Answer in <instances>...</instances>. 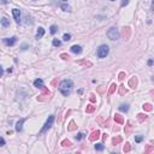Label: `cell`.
<instances>
[{
  "instance_id": "cell-1",
  "label": "cell",
  "mask_w": 154,
  "mask_h": 154,
  "mask_svg": "<svg viewBox=\"0 0 154 154\" xmlns=\"http://www.w3.org/2000/svg\"><path fill=\"white\" fill-rule=\"evenodd\" d=\"M72 88H74V82L71 80H63L59 83V90L64 96L70 95L72 92Z\"/></svg>"
},
{
  "instance_id": "cell-2",
  "label": "cell",
  "mask_w": 154,
  "mask_h": 154,
  "mask_svg": "<svg viewBox=\"0 0 154 154\" xmlns=\"http://www.w3.org/2000/svg\"><path fill=\"white\" fill-rule=\"evenodd\" d=\"M107 36H108V39L112 41L118 40L119 39V31H118V29L116 27H111L107 31Z\"/></svg>"
},
{
  "instance_id": "cell-3",
  "label": "cell",
  "mask_w": 154,
  "mask_h": 154,
  "mask_svg": "<svg viewBox=\"0 0 154 154\" xmlns=\"http://www.w3.org/2000/svg\"><path fill=\"white\" fill-rule=\"evenodd\" d=\"M108 51H110V48H108L107 45H101L96 51L98 58H106V55L108 54Z\"/></svg>"
},
{
  "instance_id": "cell-4",
  "label": "cell",
  "mask_w": 154,
  "mask_h": 154,
  "mask_svg": "<svg viewBox=\"0 0 154 154\" xmlns=\"http://www.w3.org/2000/svg\"><path fill=\"white\" fill-rule=\"evenodd\" d=\"M53 122H54V116H53V114H51V116L48 117V119L46 121V123H45L43 128L41 129L40 135H41V134H43L45 131H47L48 129H51V128H52V125H53Z\"/></svg>"
},
{
  "instance_id": "cell-5",
  "label": "cell",
  "mask_w": 154,
  "mask_h": 154,
  "mask_svg": "<svg viewBox=\"0 0 154 154\" xmlns=\"http://www.w3.org/2000/svg\"><path fill=\"white\" fill-rule=\"evenodd\" d=\"M4 42H5V45H6V46H13L14 43L17 42V37H16V36H12V37H6V39H4Z\"/></svg>"
},
{
  "instance_id": "cell-6",
  "label": "cell",
  "mask_w": 154,
  "mask_h": 154,
  "mask_svg": "<svg viewBox=\"0 0 154 154\" xmlns=\"http://www.w3.org/2000/svg\"><path fill=\"white\" fill-rule=\"evenodd\" d=\"M12 14H13V18L16 20V23H19L20 22V11L18 8H13L12 10Z\"/></svg>"
},
{
  "instance_id": "cell-7",
  "label": "cell",
  "mask_w": 154,
  "mask_h": 154,
  "mask_svg": "<svg viewBox=\"0 0 154 154\" xmlns=\"http://www.w3.org/2000/svg\"><path fill=\"white\" fill-rule=\"evenodd\" d=\"M70 49H71V52H72V53H75V54H81V53H82V47L78 46V45H74V46L71 47Z\"/></svg>"
},
{
  "instance_id": "cell-8",
  "label": "cell",
  "mask_w": 154,
  "mask_h": 154,
  "mask_svg": "<svg viewBox=\"0 0 154 154\" xmlns=\"http://www.w3.org/2000/svg\"><path fill=\"white\" fill-rule=\"evenodd\" d=\"M24 122H25L24 118H22V119H19V121L17 122V124H16V130H17L18 133L23 130V124H24Z\"/></svg>"
},
{
  "instance_id": "cell-9",
  "label": "cell",
  "mask_w": 154,
  "mask_h": 154,
  "mask_svg": "<svg viewBox=\"0 0 154 154\" xmlns=\"http://www.w3.org/2000/svg\"><path fill=\"white\" fill-rule=\"evenodd\" d=\"M100 137V131L99 130H96V131H93L92 133V135L89 136V140L90 141H95V140H98Z\"/></svg>"
},
{
  "instance_id": "cell-10",
  "label": "cell",
  "mask_w": 154,
  "mask_h": 154,
  "mask_svg": "<svg viewBox=\"0 0 154 154\" xmlns=\"http://www.w3.org/2000/svg\"><path fill=\"white\" fill-rule=\"evenodd\" d=\"M34 86L36 88H43L45 86H43V81L41 80V78H37V80L34 81Z\"/></svg>"
},
{
  "instance_id": "cell-11",
  "label": "cell",
  "mask_w": 154,
  "mask_h": 154,
  "mask_svg": "<svg viewBox=\"0 0 154 154\" xmlns=\"http://www.w3.org/2000/svg\"><path fill=\"white\" fill-rule=\"evenodd\" d=\"M43 35H45V29L43 28H39L37 29V33H36V39H41Z\"/></svg>"
},
{
  "instance_id": "cell-12",
  "label": "cell",
  "mask_w": 154,
  "mask_h": 154,
  "mask_svg": "<svg viewBox=\"0 0 154 154\" xmlns=\"http://www.w3.org/2000/svg\"><path fill=\"white\" fill-rule=\"evenodd\" d=\"M114 121L117 122V123H119V124H123V123H124V119H123V117H122L121 114H116V116H114Z\"/></svg>"
},
{
  "instance_id": "cell-13",
  "label": "cell",
  "mask_w": 154,
  "mask_h": 154,
  "mask_svg": "<svg viewBox=\"0 0 154 154\" xmlns=\"http://www.w3.org/2000/svg\"><path fill=\"white\" fill-rule=\"evenodd\" d=\"M136 84H137V80H136V77H133L131 80L129 81V86L131 88H135L136 87Z\"/></svg>"
},
{
  "instance_id": "cell-14",
  "label": "cell",
  "mask_w": 154,
  "mask_h": 154,
  "mask_svg": "<svg viewBox=\"0 0 154 154\" xmlns=\"http://www.w3.org/2000/svg\"><path fill=\"white\" fill-rule=\"evenodd\" d=\"M1 25H2V27H5V28H7L8 25H10V20L4 17V18L1 19Z\"/></svg>"
},
{
  "instance_id": "cell-15",
  "label": "cell",
  "mask_w": 154,
  "mask_h": 154,
  "mask_svg": "<svg viewBox=\"0 0 154 154\" xmlns=\"http://www.w3.org/2000/svg\"><path fill=\"white\" fill-rule=\"evenodd\" d=\"M60 8L63 10V11H69V12L71 11V7L69 6V5H66V4H64V2L60 5Z\"/></svg>"
},
{
  "instance_id": "cell-16",
  "label": "cell",
  "mask_w": 154,
  "mask_h": 154,
  "mask_svg": "<svg viewBox=\"0 0 154 154\" xmlns=\"http://www.w3.org/2000/svg\"><path fill=\"white\" fill-rule=\"evenodd\" d=\"M95 149H96V151H99V152H101V151H104V149H105V146H104L102 143H96V145H95Z\"/></svg>"
},
{
  "instance_id": "cell-17",
  "label": "cell",
  "mask_w": 154,
  "mask_h": 154,
  "mask_svg": "<svg viewBox=\"0 0 154 154\" xmlns=\"http://www.w3.org/2000/svg\"><path fill=\"white\" fill-rule=\"evenodd\" d=\"M119 111H122V112H128V111H129V105H121V106H119Z\"/></svg>"
},
{
  "instance_id": "cell-18",
  "label": "cell",
  "mask_w": 154,
  "mask_h": 154,
  "mask_svg": "<svg viewBox=\"0 0 154 154\" xmlns=\"http://www.w3.org/2000/svg\"><path fill=\"white\" fill-rule=\"evenodd\" d=\"M143 110H146V111H148V112H149V111H152V110H153V107H152V105H151V104H145V105H143Z\"/></svg>"
},
{
  "instance_id": "cell-19",
  "label": "cell",
  "mask_w": 154,
  "mask_h": 154,
  "mask_svg": "<svg viewBox=\"0 0 154 154\" xmlns=\"http://www.w3.org/2000/svg\"><path fill=\"white\" fill-rule=\"evenodd\" d=\"M75 129H76L75 122H70V125L67 127V130H69V131H72V130H75Z\"/></svg>"
},
{
  "instance_id": "cell-20",
  "label": "cell",
  "mask_w": 154,
  "mask_h": 154,
  "mask_svg": "<svg viewBox=\"0 0 154 154\" xmlns=\"http://www.w3.org/2000/svg\"><path fill=\"white\" fill-rule=\"evenodd\" d=\"M49 31H51V34H52V35H54V34L58 31V28L55 27V25H51V28H49Z\"/></svg>"
},
{
  "instance_id": "cell-21",
  "label": "cell",
  "mask_w": 154,
  "mask_h": 154,
  "mask_svg": "<svg viewBox=\"0 0 154 154\" xmlns=\"http://www.w3.org/2000/svg\"><path fill=\"white\" fill-rule=\"evenodd\" d=\"M61 45V41L58 39H53V46L54 47H59Z\"/></svg>"
},
{
  "instance_id": "cell-22",
  "label": "cell",
  "mask_w": 154,
  "mask_h": 154,
  "mask_svg": "<svg viewBox=\"0 0 154 154\" xmlns=\"http://www.w3.org/2000/svg\"><path fill=\"white\" fill-rule=\"evenodd\" d=\"M94 110H95V107H94L93 105H88V106H87V110H86V111H87V113H92Z\"/></svg>"
},
{
  "instance_id": "cell-23",
  "label": "cell",
  "mask_w": 154,
  "mask_h": 154,
  "mask_svg": "<svg viewBox=\"0 0 154 154\" xmlns=\"http://www.w3.org/2000/svg\"><path fill=\"white\" fill-rule=\"evenodd\" d=\"M124 152L125 153H128V152H130V149H131V147H130V143H125V146H124Z\"/></svg>"
},
{
  "instance_id": "cell-24",
  "label": "cell",
  "mask_w": 154,
  "mask_h": 154,
  "mask_svg": "<svg viewBox=\"0 0 154 154\" xmlns=\"http://www.w3.org/2000/svg\"><path fill=\"white\" fill-rule=\"evenodd\" d=\"M63 40H64V41H70V40H71V35H70V34H64Z\"/></svg>"
},
{
  "instance_id": "cell-25",
  "label": "cell",
  "mask_w": 154,
  "mask_h": 154,
  "mask_svg": "<svg viewBox=\"0 0 154 154\" xmlns=\"http://www.w3.org/2000/svg\"><path fill=\"white\" fill-rule=\"evenodd\" d=\"M137 116H139V121H140V122H142L143 119H146V118H147V116H146V114H143V113H140V114H137Z\"/></svg>"
},
{
  "instance_id": "cell-26",
  "label": "cell",
  "mask_w": 154,
  "mask_h": 154,
  "mask_svg": "<svg viewBox=\"0 0 154 154\" xmlns=\"http://www.w3.org/2000/svg\"><path fill=\"white\" fill-rule=\"evenodd\" d=\"M83 137H84V134H83V133H78V134L76 135V140H82V139H83Z\"/></svg>"
},
{
  "instance_id": "cell-27",
  "label": "cell",
  "mask_w": 154,
  "mask_h": 154,
  "mask_svg": "<svg viewBox=\"0 0 154 154\" xmlns=\"http://www.w3.org/2000/svg\"><path fill=\"white\" fill-rule=\"evenodd\" d=\"M121 141H122V137H119V136H118V137H114L112 142H113V145H117V143H119Z\"/></svg>"
},
{
  "instance_id": "cell-28",
  "label": "cell",
  "mask_w": 154,
  "mask_h": 154,
  "mask_svg": "<svg viewBox=\"0 0 154 154\" xmlns=\"http://www.w3.org/2000/svg\"><path fill=\"white\" fill-rule=\"evenodd\" d=\"M116 87H117V86H116V84H112V86H111V88H110V92H108V94H113L114 93V89H116Z\"/></svg>"
},
{
  "instance_id": "cell-29",
  "label": "cell",
  "mask_w": 154,
  "mask_h": 154,
  "mask_svg": "<svg viewBox=\"0 0 154 154\" xmlns=\"http://www.w3.org/2000/svg\"><path fill=\"white\" fill-rule=\"evenodd\" d=\"M142 140H143V136H141V135H139V136H135V141H136V142H141Z\"/></svg>"
},
{
  "instance_id": "cell-30",
  "label": "cell",
  "mask_w": 154,
  "mask_h": 154,
  "mask_svg": "<svg viewBox=\"0 0 154 154\" xmlns=\"http://www.w3.org/2000/svg\"><path fill=\"white\" fill-rule=\"evenodd\" d=\"M61 145H63V146H70L71 143H70V141L65 140V141H63V142H61Z\"/></svg>"
},
{
  "instance_id": "cell-31",
  "label": "cell",
  "mask_w": 154,
  "mask_h": 154,
  "mask_svg": "<svg viewBox=\"0 0 154 154\" xmlns=\"http://www.w3.org/2000/svg\"><path fill=\"white\" fill-rule=\"evenodd\" d=\"M128 4H129V0H123V1H122V4H121V6L124 7L125 5H128Z\"/></svg>"
},
{
  "instance_id": "cell-32",
  "label": "cell",
  "mask_w": 154,
  "mask_h": 154,
  "mask_svg": "<svg viewBox=\"0 0 154 154\" xmlns=\"http://www.w3.org/2000/svg\"><path fill=\"white\" fill-rule=\"evenodd\" d=\"M2 146H5V140L2 137H0V147H2Z\"/></svg>"
},
{
  "instance_id": "cell-33",
  "label": "cell",
  "mask_w": 154,
  "mask_h": 154,
  "mask_svg": "<svg viewBox=\"0 0 154 154\" xmlns=\"http://www.w3.org/2000/svg\"><path fill=\"white\" fill-rule=\"evenodd\" d=\"M124 93H127V90H125V89H124V87L122 86V87H121V94H124Z\"/></svg>"
},
{
  "instance_id": "cell-34",
  "label": "cell",
  "mask_w": 154,
  "mask_h": 154,
  "mask_svg": "<svg viewBox=\"0 0 154 154\" xmlns=\"http://www.w3.org/2000/svg\"><path fill=\"white\" fill-rule=\"evenodd\" d=\"M124 78V72H121L119 74V80H123Z\"/></svg>"
},
{
  "instance_id": "cell-35",
  "label": "cell",
  "mask_w": 154,
  "mask_h": 154,
  "mask_svg": "<svg viewBox=\"0 0 154 154\" xmlns=\"http://www.w3.org/2000/svg\"><path fill=\"white\" fill-rule=\"evenodd\" d=\"M2 74H4V70H2V67H1V65H0V77L2 76Z\"/></svg>"
},
{
  "instance_id": "cell-36",
  "label": "cell",
  "mask_w": 154,
  "mask_h": 154,
  "mask_svg": "<svg viewBox=\"0 0 154 154\" xmlns=\"http://www.w3.org/2000/svg\"><path fill=\"white\" fill-rule=\"evenodd\" d=\"M148 65H149V66H152V65H153V60H152V59H149V60H148Z\"/></svg>"
},
{
  "instance_id": "cell-37",
  "label": "cell",
  "mask_w": 154,
  "mask_h": 154,
  "mask_svg": "<svg viewBox=\"0 0 154 154\" xmlns=\"http://www.w3.org/2000/svg\"><path fill=\"white\" fill-rule=\"evenodd\" d=\"M61 1H63V2H65V1H67V0H61Z\"/></svg>"
},
{
  "instance_id": "cell-38",
  "label": "cell",
  "mask_w": 154,
  "mask_h": 154,
  "mask_svg": "<svg viewBox=\"0 0 154 154\" xmlns=\"http://www.w3.org/2000/svg\"><path fill=\"white\" fill-rule=\"evenodd\" d=\"M110 1H114V0H110Z\"/></svg>"
}]
</instances>
